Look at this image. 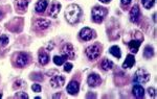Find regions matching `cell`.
Here are the masks:
<instances>
[{
  "mask_svg": "<svg viewBox=\"0 0 157 99\" xmlns=\"http://www.w3.org/2000/svg\"><path fill=\"white\" fill-rule=\"evenodd\" d=\"M81 14H82V9L78 4H70L65 11V18H66L68 23L75 24L80 20Z\"/></svg>",
  "mask_w": 157,
  "mask_h": 99,
  "instance_id": "cell-1",
  "label": "cell"
},
{
  "mask_svg": "<svg viewBox=\"0 0 157 99\" xmlns=\"http://www.w3.org/2000/svg\"><path fill=\"white\" fill-rule=\"evenodd\" d=\"M91 15H92L93 21L97 22V23H101V22L104 20L105 16L107 15V9L102 6H94L92 9Z\"/></svg>",
  "mask_w": 157,
  "mask_h": 99,
  "instance_id": "cell-2",
  "label": "cell"
},
{
  "mask_svg": "<svg viewBox=\"0 0 157 99\" xmlns=\"http://www.w3.org/2000/svg\"><path fill=\"white\" fill-rule=\"evenodd\" d=\"M150 80V74L145 69H138L134 74L133 82L135 83H146Z\"/></svg>",
  "mask_w": 157,
  "mask_h": 99,
  "instance_id": "cell-3",
  "label": "cell"
},
{
  "mask_svg": "<svg viewBox=\"0 0 157 99\" xmlns=\"http://www.w3.org/2000/svg\"><path fill=\"white\" fill-rule=\"evenodd\" d=\"M101 54V47L100 45H91L86 48V55L89 60H97Z\"/></svg>",
  "mask_w": 157,
  "mask_h": 99,
  "instance_id": "cell-4",
  "label": "cell"
},
{
  "mask_svg": "<svg viewBox=\"0 0 157 99\" xmlns=\"http://www.w3.org/2000/svg\"><path fill=\"white\" fill-rule=\"evenodd\" d=\"M29 54H26V53L24 52H20L17 54L16 57V64L18 67L22 68V67H25L27 64H29Z\"/></svg>",
  "mask_w": 157,
  "mask_h": 99,
  "instance_id": "cell-5",
  "label": "cell"
},
{
  "mask_svg": "<svg viewBox=\"0 0 157 99\" xmlns=\"http://www.w3.org/2000/svg\"><path fill=\"white\" fill-rule=\"evenodd\" d=\"M78 35H80V38L83 41H90V40L94 37V31H93L92 29L88 28V27H84V28L81 29Z\"/></svg>",
  "mask_w": 157,
  "mask_h": 99,
  "instance_id": "cell-6",
  "label": "cell"
},
{
  "mask_svg": "<svg viewBox=\"0 0 157 99\" xmlns=\"http://www.w3.org/2000/svg\"><path fill=\"white\" fill-rule=\"evenodd\" d=\"M87 82L90 87H98V86L101 85L102 79H101V76L97 73H91L87 78Z\"/></svg>",
  "mask_w": 157,
  "mask_h": 99,
  "instance_id": "cell-7",
  "label": "cell"
},
{
  "mask_svg": "<svg viewBox=\"0 0 157 99\" xmlns=\"http://www.w3.org/2000/svg\"><path fill=\"white\" fill-rule=\"evenodd\" d=\"M64 83H65V77L63 75H56L50 79V85L55 89L63 87Z\"/></svg>",
  "mask_w": 157,
  "mask_h": 99,
  "instance_id": "cell-8",
  "label": "cell"
},
{
  "mask_svg": "<svg viewBox=\"0 0 157 99\" xmlns=\"http://www.w3.org/2000/svg\"><path fill=\"white\" fill-rule=\"evenodd\" d=\"M139 17H140V11H139V6H134L130 11V20L133 23H137Z\"/></svg>",
  "mask_w": 157,
  "mask_h": 99,
  "instance_id": "cell-9",
  "label": "cell"
},
{
  "mask_svg": "<svg viewBox=\"0 0 157 99\" xmlns=\"http://www.w3.org/2000/svg\"><path fill=\"white\" fill-rule=\"evenodd\" d=\"M78 90H80V85L75 80L70 82L69 85L67 86V93L70 94V95H77L78 93Z\"/></svg>",
  "mask_w": 157,
  "mask_h": 99,
  "instance_id": "cell-10",
  "label": "cell"
},
{
  "mask_svg": "<svg viewBox=\"0 0 157 99\" xmlns=\"http://www.w3.org/2000/svg\"><path fill=\"white\" fill-rule=\"evenodd\" d=\"M132 93L136 98H144V96H145V89L143 88V86H140V83H136L132 89Z\"/></svg>",
  "mask_w": 157,
  "mask_h": 99,
  "instance_id": "cell-11",
  "label": "cell"
},
{
  "mask_svg": "<svg viewBox=\"0 0 157 99\" xmlns=\"http://www.w3.org/2000/svg\"><path fill=\"white\" fill-rule=\"evenodd\" d=\"M134 64H135V57L132 54H129L126 57V61L123 64V68L124 69H129V68H132Z\"/></svg>",
  "mask_w": 157,
  "mask_h": 99,
  "instance_id": "cell-12",
  "label": "cell"
},
{
  "mask_svg": "<svg viewBox=\"0 0 157 99\" xmlns=\"http://www.w3.org/2000/svg\"><path fill=\"white\" fill-rule=\"evenodd\" d=\"M47 6H48V2H47L46 0H39L36 3L35 9H36L37 13H44Z\"/></svg>",
  "mask_w": 157,
  "mask_h": 99,
  "instance_id": "cell-13",
  "label": "cell"
},
{
  "mask_svg": "<svg viewBox=\"0 0 157 99\" xmlns=\"http://www.w3.org/2000/svg\"><path fill=\"white\" fill-rule=\"evenodd\" d=\"M36 26L38 29L44 30V29H47L50 26V22L44 19H38L36 21Z\"/></svg>",
  "mask_w": 157,
  "mask_h": 99,
  "instance_id": "cell-14",
  "label": "cell"
},
{
  "mask_svg": "<svg viewBox=\"0 0 157 99\" xmlns=\"http://www.w3.org/2000/svg\"><path fill=\"white\" fill-rule=\"evenodd\" d=\"M60 9H61V4L57 3V2H55V3H52V7H50L49 15L52 18H57L58 15H59V13H60Z\"/></svg>",
  "mask_w": 157,
  "mask_h": 99,
  "instance_id": "cell-15",
  "label": "cell"
},
{
  "mask_svg": "<svg viewBox=\"0 0 157 99\" xmlns=\"http://www.w3.org/2000/svg\"><path fill=\"white\" fill-rule=\"evenodd\" d=\"M141 39L140 40H132V41L129 42V48H130L131 52L136 53L138 51V48L140 46Z\"/></svg>",
  "mask_w": 157,
  "mask_h": 99,
  "instance_id": "cell-16",
  "label": "cell"
},
{
  "mask_svg": "<svg viewBox=\"0 0 157 99\" xmlns=\"http://www.w3.org/2000/svg\"><path fill=\"white\" fill-rule=\"evenodd\" d=\"M63 52L65 55H67V57H75V50L71 44H65L63 46Z\"/></svg>",
  "mask_w": 157,
  "mask_h": 99,
  "instance_id": "cell-17",
  "label": "cell"
},
{
  "mask_svg": "<svg viewBox=\"0 0 157 99\" xmlns=\"http://www.w3.org/2000/svg\"><path fill=\"white\" fill-rule=\"evenodd\" d=\"M49 62V57L45 51L39 52V63L41 65H46Z\"/></svg>",
  "mask_w": 157,
  "mask_h": 99,
  "instance_id": "cell-18",
  "label": "cell"
},
{
  "mask_svg": "<svg viewBox=\"0 0 157 99\" xmlns=\"http://www.w3.org/2000/svg\"><path fill=\"white\" fill-rule=\"evenodd\" d=\"M109 52H110L111 54H112L113 57H116V58H121V49H120V47H118V46L110 47Z\"/></svg>",
  "mask_w": 157,
  "mask_h": 99,
  "instance_id": "cell-19",
  "label": "cell"
},
{
  "mask_svg": "<svg viewBox=\"0 0 157 99\" xmlns=\"http://www.w3.org/2000/svg\"><path fill=\"white\" fill-rule=\"evenodd\" d=\"M67 55H61V57H59V55H56V57H54V63L57 66H61L63 65L65 63V61L67 60Z\"/></svg>",
  "mask_w": 157,
  "mask_h": 99,
  "instance_id": "cell-20",
  "label": "cell"
},
{
  "mask_svg": "<svg viewBox=\"0 0 157 99\" xmlns=\"http://www.w3.org/2000/svg\"><path fill=\"white\" fill-rule=\"evenodd\" d=\"M102 68H103V70H105V71L111 70L113 68V63L111 62V61H109L108 58H105L102 62Z\"/></svg>",
  "mask_w": 157,
  "mask_h": 99,
  "instance_id": "cell-21",
  "label": "cell"
},
{
  "mask_svg": "<svg viewBox=\"0 0 157 99\" xmlns=\"http://www.w3.org/2000/svg\"><path fill=\"white\" fill-rule=\"evenodd\" d=\"M154 52H153V48H152L151 46H147L145 48V51H144V57H145L146 58H151L152 57H153Z\"/></svg>",
  "mask_w": 157,
  "mask_h": 99,
  "instance_id": "cell-22",
  "label": "cell"
},
{
  "mask_svg": "<svg viewBox=\"0 0 157 99\" xmlns=\"http://www.w3.org/2000/svg\"><path fill=\"white\" fill-rule=\"evenodd\" d=\"M29 0H17V6L20 9H25L29 6Z\"/></svg>",
  "mask_w": 157,
  "mask_h": 99,
  "instance_id": "cell-23",
  "label": "cell"
},
{
  "mask_svg": "<svg viewBox=\"0 0 157 99\" xmlns=\"http://www.w3.org/2000/svg\"><path fill=\"white\" fill-rule=\"evenodd\" d=\"M154 1L155 0H141V2H143V6L146 7V9H151L152 6H153L154 4Z\"/></svg>",
  "mask_w": 157,
  "mask_h": 99,
  "instance_id": "cell-24",
  "label": "cell"
},
{
  "mask_svg": "<svg viewBox=\"0 0 157 99\" xmlns=\"http://www.w3.org/2000/svg\"><path fill=\"white\" fill-rule=\"evenodd\" d=\"M7 44H9V37L6 35H1V37H0V45H2V46H6Z\"/></svg>",
  "mask_w": 157,
  "mask_h": 99,
  "instance_id": "cell-25",
  "label": "cell"
},
{
  "mask_svg": "<svg viewBox=\"0 0 157 99\" xmlns=\"http://www.w3.org/2000/svg\"><path fill=\"white\" fill-rule=\"evenodd\" d=\"M15 97H16V98H21V99H27V98H29V95H27L25 92H19V93H17L16 95H15Z\"/></svg>",
  "mask_w": 157,
  "mask_h": 99,
  "instance_id": "cell-26",
  "label": "cell"
},
{
  "mask_svg": "<svg viewBox=\"0 0 157 99\" xmlns=\"http://www.w3.org/2000/svg\"><path fill=\"white\" fill-rule=\"evenodd\" d=\"M148 93H149V96L152 98H155L156 97V91H155V89L154 88H148Z\"/></svg>",
  "mask_w": 157,
  "mask_h": 99,
  "instance_id": "cell-27",
  "label": "cell"
},
{
  "mask_svg": "<svg viewBox=\"0 0 157 99\" xmlns=\"http://www.w3.org/2000/svg\"><path fill=\"white\" fill-rule=\"evenodd\" d=\"M32 90L34 91V92L39 93V92H41L42 88H41V86H40V85H38V83H35V85L32 86Z\"/></svg>",
  "mask_w": 157,
  "mask_h": 99,
  "instance_id": "cell-28",
  "label": "cell"
},
{
  "mask_svg": "<svg viewBox=\"0 0 157 99\" xmlns=\"http://www.w3.org/2000/svg\"><path fill=\"white\" fill-rule=\"evenodd\" d=\"M71 69H72V64H71V63H66L65 66H64V71H65V72H70Z\"/></svg>",
  "mask_w": 157,
  "mask_h": 99,
  "instance_id": "cell-29",
  "label": "cell"
},
{
  "mask_svg": "<svg viewBox=\"0 0 157 99\" xmlns=\"http://www.w3.org/2000/svg\"><path fill=\"white\" fill-rule=\"evenodd\" d=\"M32 79L42 80V79H43V76H42L41 74H39V73H37V74H33V75H32Z\"/></svg>",
  "mask_w": 157,
  "mask_h": 99,
  "instance_id": "cell-30",
  "label": "cell"
},
{
  "mask_svg": "<svg viewBox=\"0 0 157 99\" xmlns=\"http://www.w3.org/2000/svg\"><path fill=\"white\" fill-rule=\"evenodd\" d=\"M22 86H23V82H22V80H18V82H15L14 88H20V87H22Z\"/></svg>",
  "mask_w": 157,
  "mask_h": 99,
  "instance_id": "cell-31",
  "label": "cell"
},
{
  "mask_svg": "<svg viewBox=\"0 0 157 99\" xmlns=\"http://www.w3.org/2000/svg\"><path fill=\"white\" fill-rule=\"evenodd\" d=\"M121 3H123L124 6H129L132 0H121Z\"/></svg>",
  "mask_w": 157,
  "mask_h": 99,
  "instance_id": "cell-32",
  "label": "cell"
},
{
  "mask_svg": "<svg viewBox=\"0 0 157 99\" xmlns=\"http://www.w3.org/2000/svg\"><path fill=\"white\" fill-rule=\"evenodd\" d=\"M101 2H103V3H108L109 1H110V0H100Z\"/></svg>",
  "mask_w": 157,
  "mask_h": 99,
  "instance_id": "cell-33",
  "label": "cell"
},
{
  "mask_svg": "<svg viewBox=\"0 0 157 99\" xmlns=\"http://www.w3.org/2000/svg\"><path fill=\"white\" fill-rule=\"evenodd\" d=\"M2 17H3V13H2L1 11H0V20L2 19Z\"/></svg>",
  "mask_w": 157,
  "mask_h": 99,
  "instance_id": "cell-34",
  "label": "cell"
},
{
  "mask_svg": "<svg viewBox=\"0 0 157 99\" xmlns=\"http://www.w3.org/2000/svg\"><path fill=\"white\" fill-rule=\"evenodd\" d=\"M153 20H154V22L156 21V14H154V15H153Z\"/></svg>",
  "mask_w": 157,
  "mask_h": 99,
  "instance_id": "cell-35",
  "label": "cell"
},
{
  "mask_svg": "<svg viewBox=\"0 0 157 99\" xmlns=\"http://www.w3.org/2000/svg\"><path fill=\"white\" fill-rule=\"evenodd\" d=\"M54 97H55V98H58V97H60V93H59V94H57V95H55Z\"/></svg>",
  "mask_w": 157,
  "mask_h": 99,
  "instance_id": "cell-36",
  "label": "cell"
},
{
  "mask_svg": "<svg viewBox=\"0 0 157 99\" xmlns=\"http://www.w3.org/2000/svg\"><path fill=\"white\" fill-rule=\"evenodd\" d=\"M0 98H2V95H1V94H0Z\"/></svg>",
  "mask_w": 157,
  "mask_h": 99,
  "instance_id": "cell-37",
  "label": "cell"
}]
</instances>
